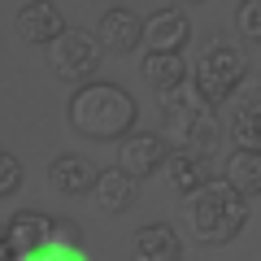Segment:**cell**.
I'll list each match as a JSON object with an SVG mask.
<instances>
[{
	"instance_id": "19",
	"label": "cell",
	"mask_w": 261,
	"mask_h": 261,
	"mask_svg": "<svg viewBox=\"0 0 261 261\" xmlns=\"http://www.w3.org/2000/svg\"><path fill=\"white\" fill-rule=\"evenodd\" d=\"M235 31L248 44H261V0H240L235 5Z\"/></svg>"
},
{
	"instance_id": "11",
	"label": "cell",
	"mask_w": 261,
	"mask_h": 261,
	"mask_svg": "<svg viewBox=\"0 0 261 261\" xmlns=\"http://www.w3.org/2000/svg\"><path fill=\"white\" fill-rule=\"evenodd\" d=\"M130 261H183V240L170 222H148L135 231Z\"/></svg>"
},
{
	"instance_id": "21",
	"label": "cell",
	"mask_w": 261,
	"mask_h": 261,
	"mask_svg": "<svg viewBox=\"0 0 261 261\" xmlns=\"http://www.w3.org/2000/svg\"><path fill=\"white\" fill-rule=\"evenodd\" d=\"M0 261H13V252H9V244L0 240Z\"/></svg>"
},
{
	"instance_id": "9",
	"label": "cell",
	"mask_w": 261,
	"mask_h": 261,
	"mask_svg": "<svg viewBox=\"0 0 261 261\" xmlns=\"http://www.w3.org/2000/svg\"><path fill=\"white\" fill-rule=\"evenodd\" d=\"M144 39H148V53H183L187 39H192V22H187V13L178 5L157 9L144 22Z\"/></svg>"
},
{
	"instance_id": "5",
	"label": "cell",
	"mask_w": 261,
	"mask_h": 261,
	"mask_svg": "<svg viewBox=\"0 0 261 261\" xmlns=\"http://www.w3.org/2000/svg\"><path fill=\"white\" fill-rule=\"evenodd\" d=\"M48 57H53V74L79 87V83H92V74L105 61V48H100V39H96L92 31L65 27L61 35L48 44Z\"/></svg>"
},
{
	"instance_id": "12",
	"label": "cell",
	"mask_w": 261,
	"mask_h": 261,
	"mask_svg": "<svg viewBox=\"0 0 261 261\" xmlns=\"http://www.w3.org/2000/svg\"><path fill=\"white\" fill-rule=\"evenodd\" d=\"M13 261H92V257H87V248H83V231H79L74 222H61V218H57V226H53V235H48L44 248L27 252V257H13Z\"/></svg>"
},
{
	"instance_id": "2",
	"label": "cell",
	"mask_w": 261,
	"mask_h": 261,
	"mask_svg": "<svg viewBox=\"0 0 261 261\" xmlns=\"http://www.w3.org/2000/svg\"><path fill=\"white\" fill-rule=\"evenodd\" d=\"M161 113H166V130L174 140L178 152L209 161L218 152V122H214V105L200 96V87L192 79H183L178 87L161 92Z\"/></svg>"
},
{
	"instance_id": "14",
	"label": "cell",
	"mask_w": 261,
	"mask_h": 261,
	"mask_svg": "<svg viewBox=\"0 0 261 261\" xmlns=\"http://www.w3.org/2000/svg\"><path fill=\"white\" fill-rule=\"evenodd\" d=\"M48 183L61 196H83V192H92L96 170H92V161L79 157V152H61V157L48 166Z\"/></svg>"
},
{
	"instance_id": "16",
	"label": "cell",
	"mask_w": 261,
	"mask_h": 261,
	"mask_svg": "<svg viewBox=\"0 0 261 261\" xmlns=\"http://www.w3.org/2000/svg\"><path fill=\"white\" fill-rule=\"evenodd\" d=\"M161 170H166L170 187H174L178 196H196L200 187L209 183V170H205V161H200V157H192V152H178V148L166 157V166H161Z\"/></svg>"
},
{
	"instance_id": "18",
	"label": "cell",
	"mask_w": 261,
	"mask_h": 261,
	"mask_svg": "<svg viewBox=\"0 0 261 261\" xmlns=\"http://www.w3.org/2000/svg\"><path fill=\"white\" fill-rule=\"evenodd\" d=\"M140 74L148 79L157 92H170V87H178L183 79H192V74H187V61L178 53H148L144 65H140Z\"/></svg>"
},
{
	"instance_id": "1",
	"label": "cell",
	"mask_w": 261,
	"mask_h": 261,
	"mask_svg": "<svg viewBox=\"0 0 261 261\" xmlns=\"http://www.w3.org/2000/svg\"><path fill=\"white\" fill-rule=\"evenodd\" d=\"M70 126L87 140H126L135 130L140 118V105L126 87L118 83H79V92L70 96V109H65Z\"/></svg>"
},
{
	"instance_id": "8",
	"label": "cell",
	"mask_w": 261,
	"mask_h": 261,
	"mask_svg": "<svg viewBox=\"0 0 261 261\" xmlns=\"http://www.w3.org/2000/svg\"><path fill=\"white\" fill-rule=\"evenodd\" d=\"M96 39H100L105 53H135L144 44V18L135 9H126V5H113V9H105Z\"/></svg>"
},
{
	"instance_id": "23",
	"label": "cell",
	"mask_w": 261,
	"mask_h": 261,
	"mask_svg": "<svg viewBox=\"0 0 261 261\" xmlns=\"http://www.w3.org/2000/svg\"><path fill=\"white\" fill-rule=\"evenodd\" d=\"M0 240H5V222H0Z\"/></svg>"
},
{
	"instance_id": "6",
	"label": "cell",
	"mask_w": 261,
	"mask_h": 261,
	"mask_svg": "<svg viewBox=\"0 0 261 261\" xmlns=\"http://www.w3.org/2000/svg\"><path fill=\"white\" fill-rule=\"evenodd\" d=\"M166 157H170V148H166V140H161V135L135 130V135H126V140H122V148H118V170H126V174L140 183V178L157 174V170L166 166Z\"/></svg>"
},
{
	"instance_id": "7",
	"label": "cell",
	"mask_w": 261,
	"mask_h": 261,
	"mask_svg": "<svg viewBox=\"0 0 261 261\" xmlns=\"http://www.w3.org/2000/svg\"><path fill=\"white\" fill-rule=\"evenodd\" d=\"M13 31H18V39L22 44H53L57 35L65 31V18H61V9H57L53 0H27L18 9V18H13Z\"/></svg>"
},
{
	"instance_id": "17",
	"label": "cell",
	"mask_w": 261,
	"mask_h": 261,
	"mask_svg": "<svg viewBox=\"0 0 261 261\" xmlns=\"http://www.w3.org/2000/svg\"><path fill=\"white\" fill-rule=\"evenodd\" d=\"M222 178L244 196V200H257V196H261V152H244V148H235L231 157H226Z\"/></svg>"
},
{
	"instance_id": "22",
	"label": "cell",
	"mask_w": 261,
	"mask_h": 261,
	"mask_svg": "<svg viewBox=\"0 0 261 261\" xmlns=\"http://www.w3.org/2000/svg\"><path fill=\"white\" fill-rule=\"evenodd\" d=\"M178 5H205V0H178Z\"/></svg>"
},
{
	"instance_id": "4",
	"label": "cell",
	"mask_w": 261,
	"mask_h": 261,
	"mask_svg": "<svg viewBox=\"0 0 261 261\" xmlns=\"http://www.w3.org/2000/svg\"><path fill=\"white\" fill-rule=\"evenodd\" d=\"M244 79H248V57H244V48L231 44V39H209L205 53H200V61H196V70H192V83L200 87V96H205L214 109L240 92Z\"/></svg>"
},
{
	"instance_id": "3",
	"label": "cell",
	"mask_w": 261,
	"mask_h": 261,
	"mask_svg": "<svg viewBox=\"0 0 261 261\" xmlns=\"http://www.w3.org/2000/svg\"><path fill=\"white\" fill-rule=\"evenodd\" d=\"M192 226L200 235V244H231L248 226V200L226 178H209L192 196Z\"/></svg>"
},
{
	"instance_id": "15",
	"label": "cell",
	"mask_w": 261,
	"mask_h": 261,
	"mask_svg": "<svg viewBox=\"0 0 261 261\" xmlns=\"http://www.w3.org/2000/svg\"><path fill=\"white\" fill-rule=\"evenodd\" d=\"M92 192H96V205H100L105 214H122V209H130V200H135V178H130L126 170L109 166V170L96 174Z\"/></svg>"
},
{
	"instance_id": "13",
	"label": "cell",
	"mask_w": 261,
	"mask_h": 261,
	"mask_svg": "<svg viewBox=\"0 0 261 261\" xmlns=\"http://www.w3.org/2000/svg\"><path fill=\"white\" fill-rule=\"evenodd\" d=\"M231 144L235 148H244V152H261V83L252 87L248 96H244L240 105H235V113H231Z\"/></svg>"
},
{
	"instance_id": "10",
	"label": "cell",
	"mask_w": 261,
	"mask_h": 261,
	"mask_svg": "<svg viewBox=\"0 0 261 261\" xmlns=\"http://www.w3.org/2000/svg\"><path fill=\"white\" fill-rule=\"evenodd\" d=\"M53 226H57V218L39 214V209H18V214L5 222V244H9L13 257H27V252H35V248L48 244Z\"/></svg>"
},
{
	"instance_id": "20",
	"label": "cell",
	"mask_w": 261,
	"mask_h": 261,
	"mask_svg": "<svg viewBox=\"0 0 261 261\" xmlns=\"http://www.w3.org/2000/svg\"><path fill=\"white\" fill-rule=\"evenodd\" d=\"M22 178H27V170H22V161L13 157V152L0 148V196H13L22 187Z\"/></svg>"
}]
</instances>
